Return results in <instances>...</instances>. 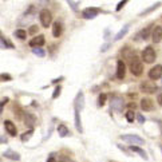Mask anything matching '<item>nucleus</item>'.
Segmentation results:
<instances>
[{
    "label": "nucleus",
    "instance_id": "nucleus-43",
    "mask_svg": "<svg viewBox=\"0 0 162 162\" xmlns=\"http://www.w3.org/2000/svg\"><path fill=\"white\" fill-rule=\"evenodd\" d=\"M158 126H160V131H161V135H162V121H158Z\"/></svg>",
    "mask_w": 162,
    "mask_h": 162
},
{
    "label": "nucleus",
    "instance_id": "nucleus-13",
    "mask_svg": "<svg viewBox=\"0 0 162 162\" xmlns=\"http://www.w3.org/2000/svg\"><path fill=\"white\" fill-rule=\"evenodd\" d=\"M4 127H6V131L8 133L11 137H16L17 129H16V126L14 125V122H11V121H6V122H4Z\"/></svg>",
    "mask_w": 162,
    "mask_h": 162
},
{
    "label": "nucleus",
    "instance_id": "nucleus-11",
    "mask_svg": "<svg viewBox=\"0 0 162 162\" xmlns=\"http://www.w3.org/2000/svg\"><path fill=\"white\" fill-rule=\"evenodd\" d=\"M74 105H75V110H78V111H80V110L84 107V95H83L82 91H79L78 95L75 97Z\"/></svg>",
    "mask_w": 162,
    "mask_h": 162
},
{
    "label": "nucleus",
    "instance_id": "nucleus-10",
    "mask_svg": "<svg viewBox=\"0 0 162 162\" xmlns=\"http://www.w3.org/2000/svg\"><path fill=\"white\" fill-rule=\"evenodd\" d=\"M150 35H152V40L154 43H160L162 39V27L161 25H156Z\"/></svg>",
    "mask_w": 162,
    "mask_h": 162
},
{
    "label": "nucleus",
    "instance_id": "nucleus-5",
    "mask_svg": "<svg viewBox=\"0 0 162 162\" xmlns=\"http://www.w3.org/2000/svg\"><path fill=\"white\" fill-rule=\"evenodd\" d=\"M139 88H141V91H142V93H145V94H153V93H156V91L158 90L156 83L147 82V80H145V82H142L141 84H139Z\"/></svg>",
    "mask_w": 162,
    "mask_h": 162
},
{
    "label": "nucleus",
    "instance_id": "nucleus-9",
    "mask_svg": "<svg viewBox=\"0 0 162 162\" xmlns=\"http://www.w3.org/2000/svg\"><path fill=\"white\" fill-rule=\"evenodd\" d=\"M126 75V64L123 60H118L117 62V78L118 79H123Z\"/></svg>",
    "mask_w": 162,
    "mask_h": 162
},
{
    "label": "nucleus",
    "instance_id": "nucleus-14",
    "mask_svg": "<svg viewBox=\"0 0 162 162\" xmlns=\"http://www.w3.org/2000/svg\"><path fill=\"white\" fill-rule=\"evenodd\" d=\"M0 46L4 47V48H11V50L15 48V44L11 42L10 39H7L6 36L2 34V31H0Z\"/></svg>",
    "mask_w": 162,
    "mask_h": 162
},
{
    "label": "nucleus",
    "instance_id": "nucleus-37",
    "mask_svg": "<svg viewBox=\"0 0 162 162\" xmlns=\"http://www.w3.org/2000/svg\"><path fill=\"white\" fill-rule=\"evenodd\" d=\"M47 162H56V161H55V154H50V156H48V160H47Z\"/></svg>",
    "mask_w": 162,
    "mask_h": 162
},
{
    "label": "nucleus",
    "instance_id": "nucleus-25",
    "mask_svg": "<svg viewBox=\"0 0 162 162\" xmlns=\"http://www.w3.org/2000/svg\"><path fill=\"white\" fill-rule=\"evenodd\" d=\"M15 36L19 38L20 40H25V38H27V32H25L24 29H16V31H15Z\"/></svg>",
    "mask_w": 162,
    "mask_h": 162
},
{
    "label": "nucleus",
    "instance_id": "nucleus-12",
    "mask_svg": "<svg viewBox=\"0 0 162 162\" xmlns=\"http://www.w3.org/2000/svg\"><path fill=\"white\" fill-rule=\"evenodd\" d=\"M141 110L142 111H152L153 110V101L150 98H142L141 99Z\"/></svg>",
    "mask_w": 162,
    "mask_h": 162
},
{
    "label": "nucleus",
    "instance_id": "nucleus-34",
    "mask_svg": "<svg viewBox=\"0 0 162 162\" xmlns=\"http://www.w3.org/2000/svg\"><path fill=\"white\" fill-rule=\"evenodd\" d=\"M135 117H137V119H138V122H139V123H145L146 118L143 117L142 114H135Z\"/></svg>",
    "mask_w": 162,
    "mask_h": 162
},
{
    "label": "nucleus",
    "instance_id": "nucleus-8",
    "mask_svg": "<svg viewBox=\"0 0 162 162\" xmlns=\"http://www.w3.org/2000/svg\"><path fill=\"white\" fill-rule=\"evenodd\" d=\"M98 14H99V8H97V7H88V8H86L82 12L83 17L87 20H91V19H94V17H97Z\"/></svg>",
    "mask_w": 162,
    "mask_h": 162
},
{
    "label": "nucleus",
    "instance_id": "nucleus-7",
    "mask_svg": "<svg viewBox=\"0 0 162 162\" xmlns=\"http://www.w3.org/2000/svg\"><path fill=\"white\" fill-rule=\"evenodd\" d=\"M123 99L119 98V97H113L111 101H110V107L113 110H115V111H122L123 109Z\"/></svg>",
    "mask_w": 162,
    "mask_h": 162
},
{
    "label": "nucleus",
    "instance_id": "nucleus-35",
    "mask_svg": "<svg viewBox=\"0 0 162 162\" xmlns=\"http://www.w3.org/2000/svg\"><path fill=\"white\" fill-rule=\"evenodd\" d=\"M68 6H71V7H72V10H74V11H76V10H78L76 7L79 6V3H75V2H68Z\"/></svg>",
    "mask_w": 162,
    "mask_h": 162
},
{
    "label": "nucleus",
    "instance_id": "nucleus-4",
    "mask_svg": "<svg viewBox=\"0 0 162 162\" xmlns=\"http://www.w3.org/2000/svg\"><path fill=\"white\" fill-rule=\"evenodd\" d=\"M121 138L129 143H133V145H143L145 143V141L141 137H138L137 134H123L121 135Z\"/></svg>",
    "mask_w": 162,
    "mask_h": 162
},
{
    "label": "nucleus",
    "instance_id": "nucleus-1",
    "mask_svg": "<svg viewBox=\"0 0 162 162\" xmlns=\"http://www.w3.org/2000/svg\"><path fill=\"white\" fill-rule=\"evenodd\" d=\"M129 67H130V71L134 76H141L142 75L143 64H142V62L139 60V58H137V56L130 58V64H129Z\"/></svg>",
    "mask_w": 162,
    "mask_h": 162
},
{
    "label": "nucleus",
    "instance_id": "nucleus-39",
    "mask_svg": "<svg viewBox=\"0 0 162 162\" xmlns=\"http://www.w3.org/2000/svg\"><path fill=\"white\" fill-rule=\"evenodd\" d=\"M109 47H110V44H105V46H102V48H101V51H102V52H105V51H106V50H107V48H109Z\"/></svg>",
    "mask_w": 162,
    "mask_h": 162
},
{
    "label": "nucleus",
    "instance_id": "nucleus-3",
    "mask_svg": "<svg viewBox=\"0 0 162 162\" xmlns=\"http://www.w3.org/2000/svg\"><path fill=\"white\" fill-rule=\"evenodd\" d=\"M39 19H40V23H42L43 27H50L51 25V21H52V15H51V12L48 10H42L39 14Z\"/></svg>",
    "mask_w": 162,
    "mask_h": 162
},
{
    "label": "nucleus",
    "instance_id": "nucleus-20",
    "mask_svg": "<svg viewBox=\"0 0 162 162\" xmlns=\"http://www.w3.org/2000/svg\"><path fill=\"white\" fill-rule=\"evenodd\" d=\"M129 28H130V24H125V25H123V28L121 29V31L115 35V38H114V40H121V39H122L123 36L129 32Z\"/></svg>",
    "mask_w": 162,
    "mask_h": 162
},
{
    "label": "nucleus",
    "instance_id": "nucleus-23",
    "mask_svg": "<svg viewBox=\"0 0 162 162\" xmlns=\"http://www.w3.org/2000/svg\"><path fill=\"white\" fill-rule=\"evenodd\" d=\"M149 35H150V28H145V29H142L139 34L135 36V40L137 39H141V40H146L147 38H149Z\"/></svg>",
    "mask_w": 162,
    "mask_h": 162
},
{
    "label": "nucleus",
    "instance_id": "nucleus-16",
    "mask_svg": "<svg viewBox=\"0 0 162 162\" xmlns=\"http://www.w3.org/2000/svg\"><path fill=\"white\" fill-rule=\"evenodd\" d=\"M44 36L43 35H39V36H35L32 40H29V46L34 47V48H36V47H42L44 44Z\"/></svg>",
    "mask_w": 162,
    "mask_h": 162
},
{
    "label": "nucleus",
    "instance_id": "nucleus-28",
    "mask_svg": "<svg viewBox=\"0 0 162 162\" xmlns=\"http://www.w3.org/2000/svg\"><path fill=\"white\" fill-rule=\"evenodd\" d=\"M134 119H135V113L131 111V110H129V111L126 113V121L127 122H133Z\"/></svg>",
    "mask_w": 162,
    "mask_h": 162
},
{
    "label": "nucleus",
    "instance_id": "nucleus-29",
    "mask_svg": "<svg viewBox=\"0 0 162 162\" xmlns=\"http://www.w3.org/2000/svg\"><path fill=\"white\" fill-rule=\"evenodd\" d=\"M6 103H8V98H3L2 101H0V115L3 114V109H4Z\"/></svg>",
    "mask_w": 162,
    "mask_h": 162
},
{
    "label": "nucleus",
    "instance_id": "nucleus-40",
    "mask_svg": "<svg viewBox=\"0 0 162 162\" xmlns=\"http://www.w3.org/2000/svg\"><path fill=\"white\" fill-rule=\"evenodd\" d=\"M58 162H71V161H70L68 158H60V160H59Z\"/></svg>",
    "mask_w": 162,
    "mask_h": 162
},
{
    "label": "nucleus",
    "instance_id": "nucleus-2",
    "mask_svg": "<svg viewBox=\"0 0 162 162\" xmlns=\"http://www.w3.org/2000/svg\"><path fill=\"white\" fill-rule=\"evenodd\" d=\"M142 59L145 63H153V62H156L157 59V54H156V50L153 48L152 46H147L145 50L142 51Z\"/></svg>",
    "mask_w": 162,
    "mask_h": 162
},
{
    "label": "nucleus",
    "instance_id": "nucleus-33",
    "mask_svg": "<svg viewBox=\"0 0 162 162\" xmlns=\"http://www.w3.org/2000/svg\"><path fill=\"white\" fill-rule=\"evenodd\" d=\"M38 29H39L38 25H31V27H29V29H28L29 35H34V34H36V32H38Z\"/></svg>",
    "mask_w": 162,
    "mask_h": 162
},
{
    "label": "nucleus",
    "instance_id": "nucleus-15",
    "mask_svg": "<svg viewBox=\"0 0 162 162\" xmlns=\"http://www.w3.org/2000/svg\"><path fill=\"white\" fill-rule=\"evenodd\" d=\"M3 157L8 158V160H12V161H20V154L14 152V150H11V149L6 150V152L3 153Z\"/></svg>",
    "mask_w": 162,
    "mask_h": 162
},
{
    "label": "nucleus",
    "instance_id": "nucleus-31",
    "mask_svg": "<svg viewBox=\"0 0 162 162\" xmlns=\"http://www.w3.org/2000/svg\"><path fill=\"white\" fill-rule=\"evenodd\" d=\"M157 7H160V3H157V4H154L153 7H149V8H147L146 11H143V12L141 14V15H146V14H149V12H152V11H154L157 8Z\"/></svg>",
    "mask_w": 162,
    "mask_h": 162
},
{
    "label": "nucleus",
    "instance_id": "nucleus-24",
    "mask_svg": "<svg viewBox=\"0 0 162 162\" xmlns=\"http://www.w3.org/2000/svg\"><path fill=\"white\" fill-rule=\"evenodd\" d=\"M106 101H107V95H106L105 93L99 94V97H98V107H103Z\"/></svg>",
    "mask_w": 162,
    "mask_h": 162
},
{
    "label": "nucleus",
    "instance_id": "nucleus-44",
    "mask_svg": "<svg viewBox=\"0 0 162 162\" xmlns=\"http://www.w3.org/2000/svg\"><path fill=\"white\" fill-rule=\"evenodd\" d=\"M110 162H114V161H110Z\"/></svg>",
    "mask_w": 162,
    "mask_h": 162
},
{
    "label": "nucleus",
    "instance_id": "nucleus-30",
    "mask_svg": "<svg viewBox=\"0 0 162 162\" xmlns=\"http://www.w3.org/2000/svg\"><path fill=\"white\" fill-rule=\"evenodd\" d=\"M60 91H62V87L60 86H56V88L54 90V94H52V98L54 99H56L59 95H60Z\"/></svg>",
    "mask_w": 162,
    "mask_h": 162
},
{
    "label": "nucleus",
    "instance_id": "nucleus-17",
    "mask_svg": "<svg viewBox=\"0 0 162 162\" xmlns=\"http://www.w3.org/2000/svg\"><path fill=\"white\" fill-rule=\"evenodd\" d=\"M62 32H63V25H62L60 21H55L52 24V35L54 38H59V36L62 35Z\"/></svg>",
    "mask_w": 162,
    "mask_h": 162
},
{
    "label": "nucleus",
    "instance_id": "nucleus-26",
    "mask_svg": "<svg viewBox=\"0 0 162 162\" xmlns=\"http://www.w3.org/2000/svg\"><path fill=\"white\" fill-rule=\"evenodd\" d=\"M32 52H34L36 56H39V58L46 56V51H44L42 47H36V48H32Z\"/></svg>",
    "mask_w": 162,
    "mask_h": 162
},
{
    "label": "nucleus",
    "instance_id": "nucleus-41",
    "mask_svg": "<svg viewBox=\"0 0 162 162\" xmlns=\"http://www.w3.org/2000/svg\"><path fill=\"white\" fill-rule=\"evenodd\" d=\"M60 80H63V76H60V78H58V79H54L52 83H58V82H60Z\"/></svg>",
    "mask_w": 162,
    "mask_h": 162
},
{
    "label": "nucleus",
    "instance_id": "nucleus-42",
    "mask_svg": "<svg viewBox=\"0 0 162 162\" xmlns=\"http://www.w3.org/2000/svg\"><path fill=\"white\" fill-rule=\"evenodd\" d=\"M4 142H7V138H4V137H2V135H0V143H4Z\"/></svg>",
    "mask_w": 162,
    "mask_h": 162
},
{
    "label": "nucleus",
    "instance_id": "nucleus-38",
    "mask_svg": "<svg viewBox=\"0 0 162 162\" xmlns=\"http://www.w3.org/2000/svg\"><path fill=\"white\" fill-rule=\"evenodd\" d=\"M157 102H158V105L162 106V94L158 95V98H157Z\"/></svg>",
    "mask_w": 162,
    "mask_h": 162
},
{
    "label": "nucleus",
    "instance_id": "nucleus-36",
    "mask_svg": "<svg viewBox=\"0 0 162 162\" xmlns=\"http://www.w3.org/2000/svg\"><path fill=\"white\" fill-rule=\"evenodd\" d=\"M125 4H126V2H121V3H118V6H117V11H121V10H122V7L125 6Z\"/></svg>",
    "mask_w": 162,
    "mask_h": 162
},
{
    "label": "nucleus",
    "instance_id": "nucleus-18",
    "mask_svg": "<svg viewBox=\"0 0 162 162\" xmlns=\"http://www.w3.org/2000/svg\"><path fill=\"white\" fill-rule=\"evenodd\" d=\"M23 119H24V123H25V126H34L35 125V121H36V118L34 114H24V117H23Z\"/></svg>",
    "mask_w": 162,
    "mask_h": 162
},
{
    "label": "nucleus",
    "instance_id": "nucleus-21",
    "mask_svg": "<svg viewBox=\"0 0 162 162\" xmlns=\"http://www.w3.org/2000/svg\"><path fill=\"white\" fill-rule=\"evenodd\" d=\"M130 150H131V152H135L137 154H139V156H141L143 160H149V158H147L146 152L143 149H141V147H138V146H130Z\"/></svg>",
    "mask_w": 162,
    "mask_h": 162
},
{
    "label": "nucleus",
    "instance_id": "nucleus-27",
    "mask_svg": "<svg viewBox=\"0 0 162 162\" xmlns=\"http://www.w3.org/2000/svg\"><path fill=\"white\" fill-rule=\"evenodd\" d=\"M32 134H34V129H31V130H28L27 133H24V134L21 135V138H20V139H21L23 142H27L28 139L31 138V135H32Z\"/></svg>",
    "mask_w": 162,
    "mask_h": 162
},
{
    "label": "nucleus",
    "instance_id": "nucleus-6",
    "mask_svg": "<svg viewBox=\"0 0 162 162\" xmlns=\"http://www.w3.org/2000/svg\"><path fill=\"white\" fill-rule=\"evenodd\" d=\"M162 76V64H156L153 68L149 70V78L152 80H157Z\"/></svg>",
    "mask_w": 162,
    "mask_h": 162
},
{
    "label": "nucleus",
    "instance_id": "nucleus-19",
    "mask_svg": "<svg viewBox=\"0 0 162 162\" xmlns=\"http://www.w3.org/2000/svg\"><path fill=\"white\" fill-rule=\"evenodd\" d=\"M75 127L78 133H83L82 121H80V111H78V110H75Z\"/></svg>",
    "mask_w": 162,
    "mask_h": 162
},
{
    "label": "nucleus",
    "instance_id": "nucleus-22",
    "mask_svg": "<svg viewBox=\"0 0 162 162\" xmlns=\"http://www.w3.org/2000/svg\"><path fill=\"white\" fill-rule=\"evenodd\" d=\"M58 134L60 135V137H68L70 130L67 129V126H64V125H59L58 126Z\"/></svg>",
    "mask_w": 162,
    "mask_h": 162
},
{
    "label": "nucleus",
    "instance_id": "nucleus-32",
    "mask_svg": "<svg viewBox=\"0 0 162 162\" xmlns=\"http://www.w3.org/2000/svg\"><path fill=\"white\" fill-rule=\"evenodd\" d=\"M4 80H11L10 74H0V82H4Z\"/></svg>",
    "mask_w": 162,
    "mask_h": 162
}]
</instances>
